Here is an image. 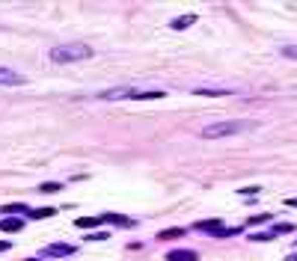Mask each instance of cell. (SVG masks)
Wrapping results in <instances>:
<instances>
[{
	"instance_id": "6da1fadb",
	"label": "cell",
	"mask_w": 297,
	"mask_h": 261,
	"mask_svg": "<svg viewBox=\"0 0 297 261\" xmlns=\"http://www.w3.org/2000/svg\"><path fill=\"white\" fill-rule=\"evenodd\" d=\"M247 130H256V122H250V119H232V122H214V125L202 128V137L205 140H223V137L247 134Z\"/></svg>"
},
{
	"instance_id": "7a4b0ae2",
	"label": "cell",
	"mask_w": 297,
	"mask_h": 261,
	"mask_svg": "<svg viewBox=\"0 0 297 261\" xmlns=\"http://www.w3.org/2000/svg\"><path fill=\"white\" fill-rule=\"evenodd\" d=\"M164 95L166 92H161V89H149V92H143V89H128V86L98 92L101 101H155V98H164Z\"/></svg>"
},
{
	"instance_id": "3957f363",
	"label": "cell",
	"mask_w": 297,
	"mask_h": 261,
	"mask_svg": "<svg viewBox=\"0 0 297 261\" xmlns=\"http://www.w3.org/2000/svg\"><path fill=\"white\" fill-rule=\"evenodd\" d=\"M92 57V48L89 45H57L51 48V60L54 63H77V60H89Z\"/></svg>"
},
{
	"instance_id": "277c9868",
	"label": "cell",
	"mask_w": 297,
	"mask_h": 261,
	"mask_svg": "<svg viewBox=\"0 0 297 261\" xmlns=\"http://www.w3.org/2000/svg\"><path fill=\"white\" fill-rule=\"evenodd\" d=\"M193 231H208V234H214V237H232V234H241V226L238 228H226L223 226V220H199L193 223Z\"/></svg>"
},
{
	"instance_id": "5b68a950",
	"label": "cell",
	"mask_w": 297,
	"mask_h": 261,
	"mask_svg": "<svg viewBox=\"0 0 297 261\" xmlns=\"http://www.w3.org/2000/svg\"><path fill=\"white\" fill-rule=\"evenodd\" d=\"M74 252H77V246H71V243H51L39 252V258H68Z\"/></svg>"
},
{
	"instance_id": "8992f818",
	"label": "cell",
	"mask_w": 297,
	"mask_h": 261,
	"mask_svg": "<svg viewBox=\"0 0 297 261\" xmlns=\"http://www.w3.org/2000/svg\"><path fill=\"white\" fill-rule=\"evenodd\" d=\"M21 83H24V74H18V71L0 65V86H21Z\"/></svg>"
},
{
	"instance_id": "52a82bcc",
	"label": "cell",
	"mask_w": 297,
	"mask_h": 261,
	"mask_svg": "<svg viewBox=\"0 0 297 261\" xmlns=\"http://www.w3.org/2000/svg\"><path fill=\"white\" fill-rule=\"evenodd\" d=\"M21 228H24L21 217H3L0 220V231H21Z\"/></svg>"
},
{
	"instance_id": "ba28073f",
	"label": "cell",
	"mask_w": 297,
	"mask_h": 261,
	"mask_svg": "<svg viewBox=\"0 0 297 261\" xmlns=\"http://www.w3.org/2000/svg\"><path fill=\"white\" fill-rule=\"evenodd\" d=\"M199 255L193 252V249H175V252H169L166 255V261H196Z\"/></svg>"
},
{
	"instance_id": "9c48e42d",
	"label": "cell",
	"mask_w": 297,
	"mask_h": 261,
	"mask_svg": "<svg viewBox=\"0 0 297 261\" xmlns=\"http://www.w3.org/2000/svg\"><path fill=\"white\" fill-rule=\"evenodd\" d=\"M190 24H196V15H178L175 21H169V27H172V30H187Z\"/></svg>"
},
{
	"instance_id": "30bf717a",
	"label": "cell",
	"mask_w": 297,
	"mask_h": 261,
	"mask_svg": "<svg viewBox=\"0 0 297 261\" xmlns=\"http://www.w3.org/2000/svg\"><path fill=\"white\" fill-rule=\"evenodd\" d=\"M54 214H57V208H33L27 217L30 220H45V217H54Z\"/></svg>"
},
{
	"instance_id": "8fae6325",
	"label": "cell",
	"mask_w": 297,
	"mask_h": 261,
	"mask_svg": "<svg viewBox=\"0 0 297 261\" xmlns=\"http://www.w3.org/2000/svg\"><path fill=\"white\" fill-rule=\"evenodd\" d=\"M104 217H80L77 220V228H98Z\"/></svg>"
},
{
	"instance_id": "7c38bea8",
	"label": "cell",
	"mask_w": 297,
	"mask_h": 261,
	"mask_svg": "<svg viewBox=\"0 0 297 261\" xmlns=\"http://www.w3.org/2000/svg\"><path fill=\"white\" fill-rule=\"evenodd\" d=\"M6 217H18V214H24V211H30L27 205H6V208H0Z\"/></svg>"
},
{
	"instance_id": "4fadbf2b",
	"label": "cell",
	"mask_w": 297,
	"mask_h": 261,
	"mask_svg": "<svg viewBox=\"0 0 297 261\" xmlns=\"http://www.w3.org/2000/svg\"><path fill=\"white\" fill-rule=\"evenodd\" d=\"M107 223H116V226H131V220L128 217H122V214H101Z\"/></svg>"
},
{
	"instance_id": "5bb4252c",
	"label": "cell",
	"mask_w": 297,
	"mask_h": 261,
	"mask_svg": "<svg viewBox=\"0 0 297 261\" xmlns=\"http://www.w3.org/2000/svg\"><path fill=\"white\" fill-rule=\"evenodd\" d=\"M294 231V223H276V226L270 228V234L276 237V234H291Z\"/></svg>"
},
{
	"instance_id": "9a60e30c",
	"label": "cell",
	"mask_w": 297,
	"mask_h": 261,
	"mask_svg": "<svg viewBox=\"0 0 297 261\" xmlns=\"http://www.w3.org/2000/svg\"><path fill=\"white\" fill-rule=\"evenodd\" d=\"M181 234H184V228H164L158 237H161V240H175V237H181Z\"/></svg>"
},
{
	"instance_id": "2e32d148",
	"label": "cell",
	"mask_w": 297,
	"mask_h": 261,
	"mask_svg": "<svg viewBox=\"0 0 297 261\" xmlns=\"http://www.w3.org/2000/svg\"><path fill=\"white\" fill-rule=\"evenodd\" d=\"M196 95H208V98H220V95H229V89H193Z\"/></svg>"
},
{
	"instance_id": "e0dca14e",
	"label": "cell",
	"mask_w": 297,
	"mask_h": 261,
	"mask_svg": "<svg viewBox=\"0 0 297 261\" xmlns=\"http://www.w3.org/2000/svg\"><path fill=\"white\" fill-rule=\"evenodd\" d=\"M39 190H42V193H60V190H63V184H57V181H48V184H42Z\"/></svg>"
},
{
	"instance_id": "ac0fdd59",
	"label": "cell",
	"mask_w": 297,
	"mask_h": 261,
	"mask_svg": "<svg viewBox=\"0 0 297 261\" xmlns=\"http://www.w3.org/2000/svg\"><path fill=\"white\" fill-rule=\"evenodd\" d=\"M273 217L270 214H256V217H250V226H259V223H270Z\"/></svg>"
},
{
	"instance_id": "d6986e66",
	"label": "cell",
	"mask_w": 297,
	"mask_h": 261,
	"mask_svg": "<svg viewBox=\"0 0 297 261\" xmlns=\"http://www.w3.org/2000/svg\"><path fill=\"white\" fill-rule=\"evenodd\" d=\"M282 57H288V60H297V45H285V48H282Z\"/></svg>"
},
{
	"instance_id": "ffe728a7",
	"label": "cell",
	"mask_w": 297,
	"mask_h": 261,
	"mask_svg": "<svg viewBox=\"0 0 297 261\" xmlns=\"http://www.w3.org/2000/svg\"><path fill=\"white\" fill-rule=\"evenodd\" d=\"M250 240H273L270 231H259V234H250Z\"/></svg>"
},
{
	"instance_id": "44dd1931",
	"label": "cell",
	"mask_w": 297,
	"mask_h": 261,
	"mask_svg": "<svg viewBox=\"0 0 297 261\" xmlns=\"http://www.w3.org/2000/svg\"><path fill=\"white\" fill-rule=\"evenodd\" d=\"M110 234L107 231H95V234H86V240H107Z\"/></svg>"
},
{
	"instance_id": "7402d4cb",
	"label": "cell",
	"mask_w": 297,
	"mask_h": 261,
	"mask_svg": "<svg viewBox=\"0 0 297 261\" xmlns=\"http://www.w3.org/2000/svg\"><path fill=\"white\" fill-rule=\"evenodd\" d=\"M259 190H262V187H241L238 193H241V196H256Z\"/></svg>"
},
{
	"instance_id": "603a6c76",
	"label": "cell",
	"mask_w": 297,
	"mask_h": 261,
	"mask_svg": "<svg viewBox=\"0 0 297 261\" xmlns=\"http://www.w3.org/2000/svg\"><path fill=\"white\" fill-rule=\"evenodd\" d=\"M9 249V240H0V252H6Z\"/></svg>"
},
{
	"instance_id": "cb8c5ba5",
	"label": "cell",
	"mask_w": 297,
	"mask_h": 261,
	"mask_svg": "<svg viewBox=\"0 0 297 261\" xmlns=\"http://www.w3.org/2000/svg\"><path fill=\"white\" fill-rule=\"evenodd\" d=\"M285 205H288V208H297V199H288V202H285Z\"/></svg>"
},
{
	"instance_id": "d4e9b609",
	"label": "cell",
	"mask_w": 297,
	"mask_h": 261,
	"mask_svg": "<svg viewBox=\"0 0 297 261\" xmlns=\"http://www.w3.org/2000/svg\"><path fill=\"white\" fill-rule=\"evenodd\" d=\"M285 261H297V252H294V255H288V258H285Z\"/></svg>"
},
{
	"instance_id": "484cf974",
	"label": "cell",
	"mask_w": 297,
	"mask_h": 261,
	"mask_svg": "<svg viewBox=\"0 0 297 261\" xmlns=\"http://www.w3.org/2000/svg\"><path fill=\"white\" fill-rule=\"evenodd\" d=\"M27 261H45V258H27Z\"/></svg>"
}]
</instances>
